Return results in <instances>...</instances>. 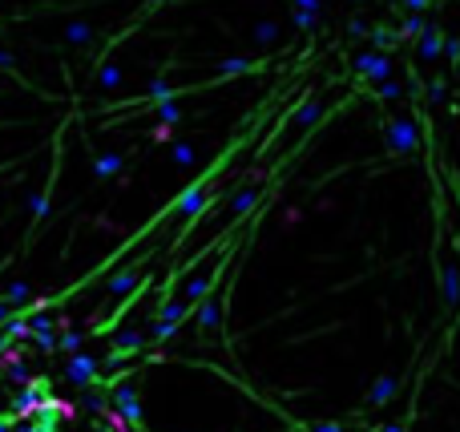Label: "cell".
<instances>
[{
  "label": "cell",
  "instance_id": "cell-1",
  "mask_svg": "<svg viewBox=\"0 0 460 432\" xmlns=\"http://www.w3.org/2000/svg\"><path fill=\"white\" fill-rule=\"evenodd\" d=\"M214 202V194H210V174L206 178H198V182H190L182 194L174 198V206H170V214L174 218H186V223H194V218H202V210Z\"/></svg>",
  "mask_w": 460,
  "mask_h": 432
},
{
  "label": "cell",
  "instance_id": "cell-2",
  "mask_svg": "<svg viewBox=\"0 0 460 432\" xmlns=\"http://www.w3.org/2000/svg\"><path fill=\"white\" fill-rule=\"evenodd\" d=\"M351 69L372 85V81H384V77H392V53H380V49H363L351 57Z\"/></svg>",
  "mask_w": 460,
  "mask_h": 432
},
{
  "label": "cell",
  "instance_id": "cell-3",
  "mask_svg": "<svg viewBox=\"0 0 460 432\" xmlns=\"http://www.w3.org/2000/svg\"><path fill=\"white\" fill-rule=\"evenodd\" d=\"M387 142L396 154H416L420 149V125L412 117H387Z\"/></svg>",
  "mask_w": 460,
  "mask_h": 432
},
{
  "label": "cell",
  "instance_id": "cell-4",
  "mask_svg": "<svg viewBox=\"0 0 460 432\" xmlns=\"http://www.w3.org/2000/svg\"><path fill=\"white\" fill-rule=\"evenodd\" d=\"M190 315H198V327H202V335L206 339H214V335L223 332V315H226V299H218V295H206L202 303H194V311Z\"/></svg>",
  "mask_w": 460,
  "mask_h": 432
},
{
  "label": "cell",
  "instance_id": "cell-5",
  "mask_svg": "<svg viewBox=\"0 0 460 432\" xmlns=\"http://www.w3.org/2000/svg\"><path fill=\"white\" fill-rule=\"evenodd\" d=\"M440 49H444V33H440V25L424 28L420 37H416V61L420 65H432L436 57H440Z\"/></svg>",
  "mask_w": 460,
  "mask_h": 432
},
{
  "label": "cell",
  "instance_id": "cell-6",
  "mask_svg": "<svg viewBox=\"0 0 460 432\" xmlns=\"http://www.w3.org/2000/svg\"><path fill=\"white\" fill-rule=\"evenodd\" d=\"M65 376H69V384H93L97 380V359L93 356H69V364H65Z\"/></svg>",
  "mask_w": 460,
  "mask_h": 432
},
{
  "label": "cell",
  "instance_id": "cell-7",
  "mask_svg": "<svg viewBox=\"0 0 460 432\" xmlns=\"http://www.w3.org/2000/svg\"><path fill=\"white\" fill-rule=\"evenodd\" d=\"M396 392H400V376H392V372H387V376H380V380L372 384V392H368V404H372V408H384Z\"/></svg>",
  "mask_w": 460,
  "mask_h": 432
},
{
  "label": "cell",
  "instance_id": "cell-8",
  "mask_svg": "<svg viewBox=\"0 0 460 432\" xmlns=\"http://www.w3.org/2000/svg\"><path fill=\"white\" fill-rule=\"evenodd\" d=\"M262 202V194L255 190V186H247V190H235V198H230V218H247L250 210Z\"/></svg>",
  "mask_w": 460,
  "mask_h": 432
},
{
  "label": "cell",
  "instance_id": "cell-9",
  "mask_svg": "<svg viewBox=\"0 0 460 432\" xmlns=\"http://www.w3.org/2000/svg\"><path fill=\"white\" fill-rule=\"evenodd\" d=\"M122 166H125V154H117V149H105V154L93 158V174H97L101 182L113 178V174H122Z\"/></svg>",
  "mask_w": 460,
  "mask_h": 432
},
{
  "label": "cell",
  "instance_id": "cell-10",
  "mask_svg": "<svg viewBox=\"0 0 460 432\" xmlns=\"http://www.w3.org/2000/svg\"><path fill=\"white\" fill-rule=\"evenodd\" d=\"M170 158H174L178 170H194L198 149H194V142H186V137H174V142H170Z\"/></svg>",
  "mask_w": 460,
  "mask_h": 432
},
{
  "label": "cell",
  "instance_id": "cell-11",
  "mask_svg": "<svg viewBox=\"0 0 460 432\" xmlns=\"http://www.w3.org/2000/svg\"><path fill=\"white\" fill-rule=\"evenodd\" d=\"M141 283V263H134V267H125V271H117L109 279V295H125V291H134V287Z\"/></svg>",
  "mask_w": 460,
  "mask_h": 432
},
{
  "label": "cell",
  "instance_id": "cell-12",
  "mask_svg": "<svg viewBox=\"0 0 460 432\" xmlns=\"http://www.w3.org/2000/svg\"><path fill=\"white\" fill-rule=\"evenodd\" d=\"M178 93H170V98H162L158 105H154V117H158V125H178L182 122V105H178Z\"/></svg>",
  "mask_w": 460,
  "mask_h": 432
},
{
  "label": "cell",
  "instance_id": "cell-13",
  "mask_svg": "<svg viewBox=\"0 0 460 432\" xmlns=\"http://www.w3.org/2000/svg\"><path fill=\"white\" fill-rule=\"evenodd\" d=\"M428 28V21H424V13H408L404 21H400V28H396V41L404 45V41H416Z\"/></svg>",
  "mask_w": 460,
  "mask_h": 432
},
{
  "label": "cell",
  "instance_id": "cell-14",
  "mask_svg": "<svg viewBox=\"0 0 460 432\" xmlns=\"http://www.w3.org/2000/svg\"><path fill=\"white\" fill-rule=\"evenodd\" d=\"M259 65L247 61V57H226V61H218V81H226V77H242V73H255Z\"/></svg>",
  "mask_w": 460,
  "mask_h": 432
},
{
  "label": "cell",
  "instance_id": "cell-15",
  "mask_svg": "<svg viewBox=\"0 0 460 432\" xmlns=\"http://www.w3.org/2000/svg\"><path fill=\"white\" fill-rule=\"evenodd\" d=\"M250 37H255V45H259V49H274V45H279V25H274V21H259Z\"/></svg>",
  "mask_w": 460,
  "mask_h": 432
},
{
  "label": "cell",
  "instance_id": "cell-16",
  "mask_svg": "<svg viewBox=\"0 0 460 432\" xmlns=\"http://www.w3.org/2000/svg\"><path fill=\"white\" fill-rule=\"evenodd\" d=\"M444 303H448V307L460 303V267H456V263H448V267H444Z\"/></svg>",
  "mask_w": 460,
  "mask_h": 432
},
{
  "label": "cell",
  "instance_id": "cell-17",
  "mask_svg": "<svg viewBox=\"0 0 460 432\" xmlns=\"http://www.w3.org/2000/svg\"><path fill=\"white\" fill-rule=\"evenodd\" d=\"M372 98H404V85L384 77V81H372Z\"/></svg>",
  "mask_w": 460,
  "mask_h": 432
},
{
  "label": "cell",
  "instance_id": "cell-18",
  "mask_svg": "<svg viewBox=\"0 0 460 432\" xmlns=\"http://www.w3.org/2000/svg\"><path fill=\"white\" fill-rule=\"evenodd\" d=\"M122 85V69L117 65H101L97 69V89H117Z\"/></svg>",
  "mask_w": 460,
  "mask_h": 432
},
{
  "label": "cell",
  "instance_id": "cell-19",
  "mask_svg": "<svg viewBox=\"0 0 460 432\" xmlns=\"http://www.w3.org/2000/svg\"><path fill=\"white\" fill-rule=\"evenodd\" d=\"M319 110H323V101L315 98V101H307V105H303V110L295 113V125H311L315 117H319Z\"/></svg>",
  "mask_w": 460,
  "mask_h": 432
},
{
  "label": "cell",
  "instance_id": "cell-20",
  "mask_svg": "<svg viewBox=\"0 0 460 432\" xmlns=\"http://www.w3.org/2000/svg\"><path fill=\"white\" fill-rule=\"evenodd\" d=\"M428 101H432V105L448 101V81L444 77H432V81H428Z\"/></svg>",
  "mask_w": 460,
  "mask_h": 432
},
{
  "label": "cell",
  "instance_id": "cell-21",
  "mask_svg": "<svg viewBox=\"0 0 460 432\" xmlns=\"http://www.w3.org/2000/svg\"><path fill=\"white\" fill-rule=\"evenodd\" d=\"M372 45L380 53H387L392 45H396V33H392V28H372Z\"/></svg>",
  "mask_w": 460,
  "mask_h": 432
},
{
  "label": "cell",
  "instance_id": "cell-22",
  "mask_svg": "<svg viewBox=\"0 0 460 432\" xmlns=\"http://www.w3.org/2000/svg\"><path fill=\"white\" fill-rule=\"evenodd\" d=\"M69 41H73V45H89V41H93V28L89 25H69Z\"/></svg>",
  "mask_w": 460,
  "mask_h": 432
},
{
  "label": "cell",
  "instance_id": "cell-23",
  "mask_svg": "<svg viewBox=\"0 0 460 432\" xmlns=\"http://www.w3.org/2000/svg\"><path fill=\"white\" fill-rule=\"evenodd\" d=\"M315 25H319V13H299V9H295V28H303V33H311Z\"/></svg>",
  "mask_w": 460,
  "mask_h": 432
},
{
  "label": "cell",
  "instance_id": "cell-24",
  "mask_svg": "<svg viewBox=\"0 0 460 432\" xmlns=\"http://www.w3.org/2000/svg\"><path fill=\"white\" fill-rule=\"evenodd\" d=\"M4 299H9V303H25V299H28V283H13L9 291H4Z\"/></svg>",
  "mask_w": 460,
  "mask_h": 432
},
{
  "label": "cell",
  "instance_id": "cell-25",
  "mask_svg": "<svg viewBox=\"0 0 460 432\" xmlns=\"http://www.w3.org/2000/svg\"><path fill=\"white\" fill-rule=\"evenodd\" d=\"M307 432H348V428L336 424V420H315V424H307Z\"/></svg>",
  "mask_w": 460,
  "mask_h": 432
},
{
  "label": "cell",
  "instance_id": "cell-26",
  "mask_svg": "<svg viewBox=\"0 0 460 432\" xmlns=\"http://www.w3.org/2000/svg\"><path fill=\"white\" fill-rule=\"evenodd\" d=\"M174 137H178V125H158L149 142H174Z\"/></svg>",
  "mask_w": 460,
  "mask_h": 432
},
{
  "label": "cell",
  "instance_id": "cell-27",
  "mask_svg": "<svg viewBox=\"0 0 460 432\" xmlns=\"http://www.w3.org/2000/svg\"><path fill=\"white\" fill-rule=\"evenodd\" d=\"M448 57V61H460V37H448L444 41V49H440Z\"/></svg>",
  "mask_w": 460,
  "mask_h": 432
},
{
  "label": "cell",
  "instance_id": "cell-28",
  "mask_svg": "<svg viewBox=\"0 0 460 432\" xmlns=\"http://www.w3.org/2000/svg\"><path fill=\"white\" fill-rule=\"evenodd\" d=\"M299 13H319V0H295Z\"/></svg>",
  "mask_w": 460,
  "mask_h": 432
},
{
  "label": "cell",
  "instance_id": "cell-29",
  "mask_svg": "<svg viewBox=\"0 0 460 432\" xmlns=\"http://www.w3.org/2000/svg\"><path fill=\"white\" fill-rule=\"evenodd\" d=\"M77 344H81V335H77V332H69V335H65V339H61V347H65V352H73Z\"/></svg>",
  "mask_w": 460,
  "mask_h": 432
},
{
  "label": "cell",
  "instance_id": "cell-30",
  "mask_svg": "<svg viewBox=\"0 0 460 432\" xmlns=\"http://www.w3.org/2000/svg\"><path fill=\"white\" fill-rule=\"evenodd\" d=\"M363 33H368V25H363V21H351V25H348V37H363Z\"/></svg>",
  "mask_w": 460,
  "mask_h": 432
},
{
  "label": "cell",
  "instance_id": "cell-31",
  "mask_svg": "<svg viewBox=\"0 0 460 432\" xmlns=\"http://www.w3.org/2000/svg\"><path fill=\"white\" fill-rule=\"evenodd\" d=\"M404 9L408 13H420V9H428V0H404Z\"/></svg>",
  "mask_w": 460,
  "mask_h": 432
},
{
  "label": "cell",
  "instance_id": "cell-32",
  "mask_svg": "<svg viewBox=\"0 0 460 432\" xmlns=\"http://www.w3.org/2000/svg\"><path fill=\"white\" fill-rule=\"evenodd\" d=\"M380 432H408V424H387V428H380Z\"/></svg>",
  "mask_w": 460,
  "mask_h": 432
},
{
  "label": "cell",
  "instance_id": "cell-33",
  "mask_svg": "<svg viewBox=\"0 0 460 432\" xmlns=\"http://www.w3.org/2000/svg\"><path fill=\"white\" fill-rule=\"evenodd\" d=\"M9 65H13V57H9V53L0 49V69H9Z\"/></svg>",
  "mask_w": 460,
  "mask_h": 432
},
{
  "label": "cell",
  "instance_id": "cell-34",
  "mask_svg": "<svg viewBox=\"0 0 460 432\" xmlns=\"http://www.w3.org/2000/svg\"><path fill=\"white\" fill-rule=\"evenodd\" d=\"M158 4H166V0H146V9H158Z\"/></svg>",
  "mask_w": 460,
  "mask_h": 432
},
{
  "label": "cell",
  "instance_id": "cell-35",
  "mask_svg": "<svg viewBox=\"0 0 460 432\" xmlns=\"http://www.w3.org/2000/svg\"><path fill=\"white\" fill-rule=\"evenodd\" d=\"M125 432H141V428H125Z\"/></svg>",
  "mask_w": 460,
  "mask_h": 432
}]
</instances>
